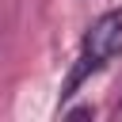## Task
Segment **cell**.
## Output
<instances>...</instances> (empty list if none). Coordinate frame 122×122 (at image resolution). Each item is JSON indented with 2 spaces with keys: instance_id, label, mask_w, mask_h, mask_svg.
Listing matches in <instances>:
<instances>
[{
  "instance_id": "cell-1",
  "label": "cell",
  "mask_w": 122,
  "mask_h": 122,
  "mask_svg": "<svg viewBox=\"0 0 122 122\" xmlns=\"http://www.w3.org/2000/svg\"><path fill=\"white\" fill-rule=\"evenodd\" d=\"M118 53H122V8H107V11H99V15L88 23V30H84V38H80L76 61H72V69H69V76H65V84H61V103H69V99H72L95 72H103Z\"/></svg>"
},
{
  "instance_id": "cell-2",
  "label": "cell",
  "mask_w": 122,
  "mask_h": 122,
  "mask_svg": "<svg viewBox=\"0 0 122 122\" xmlns=\"http://www.w3.org/2000/svg\"><path fill=\"white\" fill-rule=\"evenodd\" d=\"M61 114H65V118H92L95 111H92V107H69V111H61Z\"/></svg>"
},
{
  "instance_id": "cell-3",
  "label": "cell",
  "mask_w": 122,
  "mask_h": 122,
  "mask_svg": "<svg viewBox=\"0 0 122 122\" xmlns=\"http://www.w3.org/2000/svg\"><path fill=\"white\" fill-rule=\"evenodd\" d=\"M114 118H122V99H118V107H114Z\"/></svg>"
}]
</instances>
